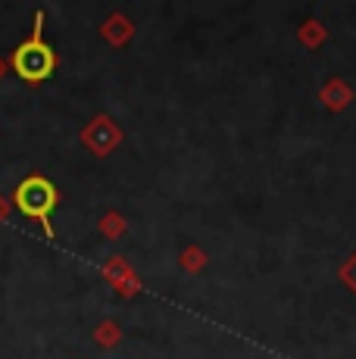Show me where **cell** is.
Listing matches in <instances>:
<instances>
[{
    "instance_id": "obj_1",
    "label": "cell",
    "mask_w": 356,
    "mask_h": 359,
    "mask_svg": "<svg viewBox=\"0 0 356 359\" xmlns=\"http://www.w3.org/2000/svg\"><path fill=\"white\" fill-rule=\"evenodd\" d=\"M41 25H44V13L35 16V32H32V38L13 53V69H16V75L22 81H29V85L47 81L53 75V69H57L53 50L47 47V41H41Z\"/></svg>"
},
{
    "instance_id": "obj_2",
    "label": "cell",
    "mask_w": 356,
    "mask_h": 359,
    "mask_svg": "<svg viewBox=\"0 0 356 359\" xmlns=\"http://www.w3.org/2000/svg\"><path fill=\"white\" fill-rule=\"evenodd\" d=\"M57 188H53L50 182H47L44 175H32V178H25V182H19V188H16V206L22 210V216H29V219H35V222L44 225V231L53 238V225H50V212H53V206H57Z\"/></svg>"
},
{
    "instance_id": "obj_3",
    "label": "cell",
    "mask_w": 356,
    "mask_h": 359,
    "mask_svg": "<svg viewBox=\"0 0 356 359\" xmlns=\"http://www.w3.org/2000/svg\"><path fill=\"white\" fill-rule=\"evenodd\" d=\"M0 216H6V203H4V200H0Z\"/></svg>"
}]
</instances>
